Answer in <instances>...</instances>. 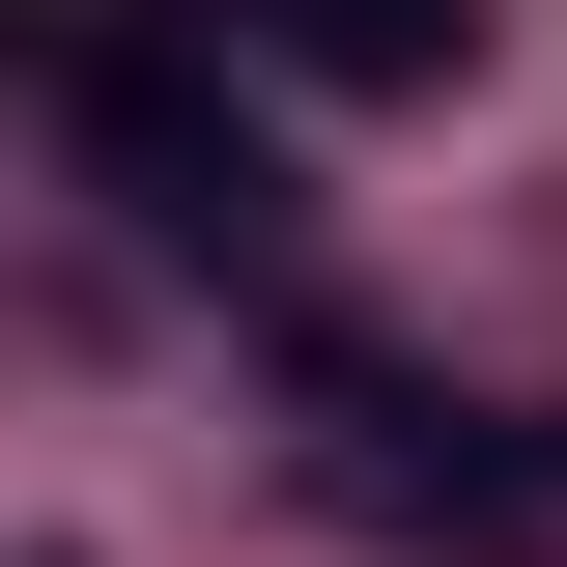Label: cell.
I'll list each match as a JSON object with an SVG mask.
<instances>
[{
    "mask_svg": "<svg viewBox=\"0 0 567 567\" xmlns=\"http://www.w3.org/2000/svg\"><path fill=\"white\" fill-rule=\"evenodd\" d=\"M58 142L114 171L142 256H199V284H284V256H312V199H284V142H256V85H227L199 29H58Z\"/></svg>",
    "mask_w": 567,
    "mask_h": 567,
    "instance_id": "obj_1",
    "label": "cell"
},
{
    "mask_svg": "<svg viewBox=\"0 0 567 567\" xmlns=\"http://www.w3.org/2000/svg\"><path fill=\"white\" fill-rule=\"evenodd\" d=\"M227 85H312V114H425V85H483V0H171Z\"/></svg>",
    "mask_w": 567,
    "mask_h": 567,
    "instance_id": "obj_2",
    "label": "cell"
}]
</instances>
